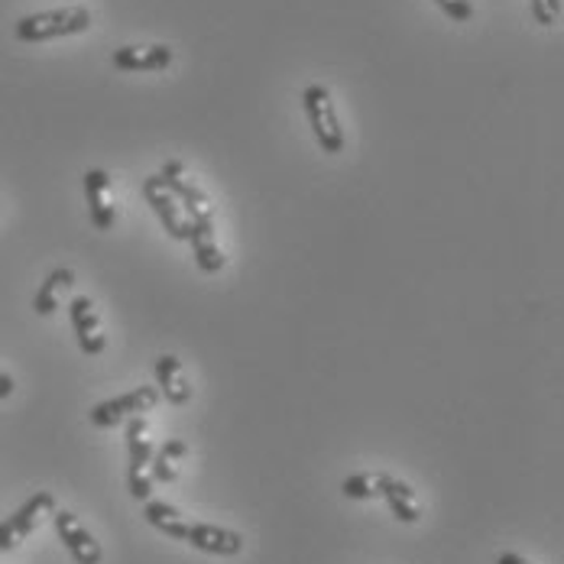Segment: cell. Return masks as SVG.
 <instances>
[{
    "label": "cell",
    "mask_w": 564,
    "mask_h": 564,
    "mask_svg": "<svg viewBox=\"0 0 564 564\" xmlns=\"http://www.w3.org/2000/svg\"><path fill=\"white\" fill-rule=\"evenodd\" d=\"M91 26V13L85 7H62V10H46V13H30L17 20L13 36L20 43H46L58 36H75Z\"/></svg>",
    "instance_id": "obj_1"
},
{
    "label": "cell",
    "mask_w": 564,
    "mask_h": 564,
    "mask_svg": "<svg viewBox=\"0 0 564 564\" xmlns=\"http://www.w3.org/2000/svg\"><path fill=\"white\" fill-rule=\"evenodd\" d=\"M302 105L305 113L312 120V133L322 147V153H340L344 150V130L338 123V111H335V101H332V91L325 85H308L302 91Z\"/></svg>",
    "instance_id": "obj_2"
},
{
    "label": "cell",
    "mask_w": 564,
    "mask_h": 564,
    "mask_svg": "<svg viewBox=\"0 0 564 564\" xmlns=\"http://www.w3.org/2000/svg\"><path fill=\"white\" fill-rule=\"evenodd\" d=\"M53 509H56V497H53L50 490L33 494V497L17 509L13 516H7V519L0 522V552H13L26 535H33V529L40 525V519H43L46 512H53Z\"/></svg>",
    "instance_id": "obj_3"
},
{
    "label": "cell",
    "mask_w": 564,
    "mask_h": 564,
    "mask_svg": "<svg viewBox=\"0 0 564 564\" xmlns=\"http://www.w3.org/2000/svg\"><path fill=\"white\" fill-rule=\"evenodd\" d=\"M160 402V390L153 387H140V390H130V393L108 399V402H98L91 412H88V422L95 429H113L120 422H127L130 415H143L150 412L153 405Z\"/></svg>",
    "instance_id": "obj_4"
},
{
    "label": "cell",
    "mask_w": 564,
    "mask_h": 564,
    "mask_svg": "<svg viewBox=\"0 0 564 564\" xmlns=\"http://www.w3.org/2000/svg\"><path fill=\"white\" fill-rule=\"evenodd\" d=\"M53 525H56L62 545L68 549V555H72L75 562L101 564L105 552H101L98 539H95V535L78 522V516H75V512H68V509H53Z\"/></svg>",
    "instance_id": "obj_5"
},
{
    "label": "cell",
    "mask_w": 564,
    "mask_h": 564,
    "mask_svg": "<svg viewBox=\"0 0 564 564\" xmlns=\"http://www.w3.org/2000/svg\"><path fill=\"white\" fill-rule=\"evenodd\" d=\"M182 163H175L170 160L160 175H153L156 178V185L160 188H166L175 202H182V208H185V218L188 221H198V218H212V208H208V195L195 185V182H188V178H182Z\"/></svg>",
    "instance_id": "obj_6"
},
{
    "label": "cell",
    "mask_w": 564,
    "mask_h": 564,
    "mask_svg": "<svg viewBox=\"0 0 564 564\" xmlns=\"http://www.w3.org/2000/svg\"><path fill=\"white\" fill-rule=\"evenodd\" d=\"M185 542L205 555H218V558H234L243 552V535L240 532H230L221 525H208V522H192L188 525V535Z\"/></svg>",
    "instance_id": "obj_7"
},
{
    "label": "cell",
    "mask_w": 564,
    "mask_h": 564,
    "mask_svg": "<svg viewBox=\"0 0 564 564\" xmlns=\"http://www.w3.org/2000/svg\"><path fill=\"white\" fill-rule=\"evenodd\" d=\"M143 195H147V205L156 212V218L163 221V227H166V234H170L172 240H188V234H192V221L178 215L175 198H172L166 188H160V185H156V178H153V175H150V178H143Z\"/></svg>",
    "instance_id": "obj_8"
},
{
    "label": "cell",
    "mask_w": 564,
    "mask_h": 564,
    "mask_svg": "<svg viewBox=\"0 0 564 564\" xmlns=\"http://www.w3.org/2000/svg\"><path fill=\"white\" fill-rule=\"evenodd\" d=\"M68 315H72V325H75V335H78V347L91 357H98L105 350V335H98V315H95V305L88 295H75L68 302Z\"/></svg>",
    "instance_id": "obj_9"
},
{
    "label": "cell",
    "mask_w": 564,
    "mask_h": 564,
    "mask_svg": "<svg viewBox=\"0 0 564 564\" xmlns=\"http://www.w3.org/2000/svg\"><path fill=\"white\" fill-rule=\"evenodd\" d=\"M212 237H215V218L192 221L188 243H192V257H195V263H198L202 273H218L225 267V257H221V250H218V243Z\"/></svg>",
    "instance_id": "obj_10"
},
{
    "label": "cell",
    "mask_w": 564,
    "mask_h": 564,
    "mask_svg": "<svg viewBox=\"0 0 564 564\" xmlns=\"http://www.w3.org/2000/svg\"><path fill=\"white\" fill-rule=\"evenodd\" d=\"M373 484H377V497H383L390 503V509H393V516L399 522H405V525L419 522V500L409 490V484L395 480L390 474H377Z\"/></svg>",
    "instance_id": "obj_11"
},
{
    "label": "cell",
    "mask_w": 564,
    "mask_h": 564,
    "mask_svg": "<svg viewBox=\"0 0 564 564\" xmlns=\"http://www.w3.org/2000/svg\"><path fill=\"white\" fill-rule=\"evenodd\" d=\"M111 188V175L105 170L85 172V195H88V215L95 230H111L113 227V208L105 202V192Z\"/></svg>",
    "instance_id": "obj_12"
},
{
    "label": "cell",
    "mask_w": 564,
    "mask_h": 564,
    "mask_svg": "<svg viewBox=\"0 0 564 564\" xmlns=\"http://www.w3.org/2000/svg\"><path fill=\"white\" fill-rule=\"evenodd\" d=\"M156 387H160V393L166 395V402H172V405H185L192 399V387H188V380L182 373V364L172 354H163L156 360Z\"/></svg>",
    "instance_id": "obj_13"
},
{
    "label": "cell",
    "mask_w": 564,
    "mask_h": 564,
    "mask_svg": "<svg viewBox=\"0 0 564 564\" xmlns=\"http://www.w3.org/2000/svg\"><path fill=\"white\" fill-rule=\"evenodd\" d=\"M172 62L170 46H150L147 53L133 50V46H123L113 53V68L120 72H160Z\"/></svg>",
    "instance_id": "obj_14"
},
{
    "label": "cell",
    "mask_w": 564,
    "mask_h": 564,
    "mask_svg": "<svg viewBox=\"0 0 564 564\" xmlns=\"http://www.w3.org/2000/svg\"><path fill=\"white\" fill-rule=\"evenodd\" d=\"M143 516H147V522H150L153 529H160L163 535H170L175 542H185L188 522H185V516L175 507L160 503V500H147V503H143Z\"/></svg>",
    "instance_id": "obj_15"
},
{
    "label": "cell",
    "mask_w": 564,
    "mask_h": 564,
    "mask_svg": "<svg viewBox=\"0 0 564 564\" xmlns=\"http://www.w3.org/2000/svg\"><path fill=\"white\" fill-rule=\"evenodd\" d=\"M75 282V273L72 270H65V267H58V270H53L46 280H43V285L36 289V299H33V308H36V315H53L58 305H56V292L62 289V285H72Z\"/></svg>",
    "instance_id": "obj_16"
},
{
    "label": "cell",
    "mask_w": 564,
    "mask_h": 564,
    "mask_svg": "<svg viewBox=\"0 0 564 564\" xmlns=\"http://www.w3.org/2000/svg\"><path fill=\"white\" fill-rule=\"evenodd\" d=\"M340 494H344L347 500H373V497H377L373 474H350V477L340 484Z\"/></svg>",
    "instance_id": "obj_17"
},
{
    "label": "cell",
    "mask_w": 564,
    "mask_h": 564,
    "mask_svg": "<svg viewBox=\"0 0 564 564\" xmlns=\"http://www.w3.org/2000/svg\"><path fill=\"white\" fill-rule=\"evenodd\" d=\"M150 477L156 480V484H172L175 477H178V470H175V460L172 457H166V454L153 452V460H150Z\"/></svg>",
    "instance_id": "obj_18"
},
{
    "label": "cell",
    "mask_w": 564,
    "mask_h": 564,
    "mask_svg": "<svg viewBox=\"0 0 564 564\" xmlns=\"http://www.w3.org/2000/svg\"><path fill=\"white\" fill-rule=\"evenodd\" d=\"M452 20H457V23H467L470 17H474V7H470V0H435Z\"/></svg>",
    "instance_id": "obj_19"
},
{
    "label": "cell",
    "mask_w": 564,
    "mask_h": 564,
    "mask_svg": "<svg viewBox=\"0 0 564 564\" xmlns=\"http://www.w3.org/2000/svg\"><path fill=\"white\" fill-rule=\"evenodd\" d=\"M160 452L166 454V457H172V460H182V457L188 454V445H185V442H178V438H170L166 445H160Z\"/></svg>",
    "instance_id": "obj_20"
},
{
    "label": "cell",
    "mask_w": 564,
    "mask_h": 564,
    "mask_svg": "<svg viewBox=\"0 0 564 564\" xmlns=\"http://www.w3.org/2000/svg\"><path fill=\"white\" fill-rule=\"evenodd\" d=\"M529 7H532V17H535V23H542V26H552L555 20H552V13L545 10V3L542 0H529Z\"/></svg>",
    "instance_id": "obj_21"
},
{
    "label": "cell",
    "mask_w": 564,
    "mask_h": 564,
    "mask_svg": "<svg viewBox=\"0 0 564 564\" xmlns=\"http://www.w3.org/2000/svg\"><path fill=\"white\" fill-rule=\"evenodd\" d=\"M13 390H17V383H13V377L0 370V399H7V395H13Z\"/></svg>",
    "instance_id": "obj_22"
},
{
    "label": "cell",
    "mask_w": 564,
    "mask_h": 564,
    "mask_svg": "<svg viewBox=\"0 0 564 564\" xmlns=\"http://www.w3.org/2000/svg\"><path fill=\"white\" fill-rule=\"evenodd\" d=\"M497 564H529L522 555H516V552H503V555H497Z\"/></svg>",
    "instance_id": "obj_23"
},
{
    "label": "cell",
    "mask_w": 564,
    "mask_h": 564,
    "mask_svg": "<svg viewBox=\"0 0 564 564\" xmlns=\"http://www.w3.org/2000/svg\"><path fill=\"white\" fill-rule=\"evenodd\" d=\"M545 3V10L552 13V20H558L562 17V0H542Z\"/></svg>",
    "instance_id": "obj_24"
}]
</instances>
